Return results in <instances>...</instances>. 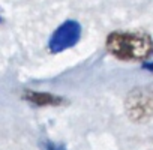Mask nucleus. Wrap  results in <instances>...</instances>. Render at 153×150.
<instances>
[{"label": "nucleus", "instance_id": "obj_3", "mask_svg": "<svg viewBox=\"0 0 153 150\" xmlns=\"http://www.w3.org/2000/svg\"><path fill=\"white\" fill-rule=\"evenodd\" d=\"M80 38H81V26L74 20H68L54 30V33L50 38L48 48L51 53H60L74 47L80 41Z\"/></svg>", "mask_w": 153, "mask_h": 150}, {"label": "nucleus", "instance_id": "obj_4", "mask_svg": "<svg viewBox=\"0 0 153 150\" xmlns=\"http://www.w3.org/2000/svg\"><path fill=\"white\" fill-rule=\"evenodd\" d=\"M24 99L29 101L33 105L39 107H53V105H60L62 98L56 96L53 93H45V92H35V90H26Z\"/></svg>", "mask_w": 153, "mask_h": 150}, {"label": "nucleus", "instance_id": "obj_2", "mask_svg": "<svg viewBox=\"0 0 153 150\" xmlns=\"http://www.w3.org/2000/svg\"><path fill=\"white\" fill-rule=\"evenodd\" d=\"M125 111L135 123L147 122L153 117V87L140 86L132 89L125 99Z\"/></svg>", "mask_w": 153, "mask_h": 150}, {"label": "nucleus", "instance_id": "obj_5", "mask_svg": "<svg viewBox=\"0 0 153 150\" xmlns=\"http://www.w3.org/2000/svg\"><path fill=\"white\" fill-rule=\"evenodd\" d=\"M144 68H147V69L153 71V62H150V63H146V65H144Z\"/></svg>", "mask_w": 153, "mask_h": 150}, {"label": "nucleus", "instance_id": "obj_1", "mask_svg": "<svg viewBox=\"0 0 153 150\" xmlns=\"http://www.w3.org/2000/svg\"><path fill=\"white\" fill-rule=\"evenodd\" d=\"M105 47L113 57L123 62H140L153 54V39L144 32H111Z\"/></svg>", "mask_w": 153, "mask_h": 150}]
</instances>
